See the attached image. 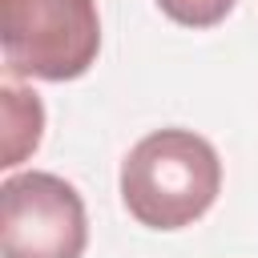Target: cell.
<instances>
[{"label": "cell", "instance_id": "obj_1", "mask_svg": "<svg viewBox=\"0 0 258 258\" xmlns=\"http://www.w3.org/2000/svg\"><path fill=\"white\" fill-rule=\"evenodd\" d=\"M222 189L218 149L194 129H157L121 161V202L149 230L194 226Z\"/></svg>", "mask_w": 258, "mask_h": 258}, {"label": "cell", "instance_id": "obj_2", "mask_svg": "<svg viewBox=\"0 0 258 258\" xmlns=\"http://www.w3.org/2000/svg\"><path fill=\"white\" fill-rule=\"evenodd\" d=\"M0 48L12 77L77 81L101 52L97 0H0Z\"/></svg>", "mask_w": 258, "mask_h": 258}, {"label": "cell", "instance_id": "obj_3", "mask_svg": "<svg viewBox=\"0 0 258 258\" xmlns=\"http://www.w3.org/2000/svg\"><path fill=\"white\" fill-rule=\"evenodd\" d=\"M89 218L81 194L44 169L12 173L0 185V250L4 258H81Z\"/></svg>", "mask_w": 258, "mask_h": 258}, {"label": "cell", "instance_id": "obj_4", "mask_svg": "<svg viewBox=\"0 0 258 258\" xmlns=\"http://www.w3.org/2000/svg\"><path fill=\"white\" fill-rule=\"evenodd\" d=\"M0 109H4V153H0V165L12 169V165H20V161L40 145L44 105H40L36 93L4 81V85H0Z\"/></svg>", "mask_w": 258, "mask_h": 258}, {"label": "cell", "instance_id": "obj_5", "mask_svg": "<svg viewBox=\"0 0 258 258\" xmlns=\"http://www.w3.org/2000/svg\"><path fill=\"white\" fill-rule=\"evenodd\" d=\"M238 0H157V8L185 28H214L234 12Z\"/></svg>", "mask_w": 258, "mask_h": 258}]
</instances>
